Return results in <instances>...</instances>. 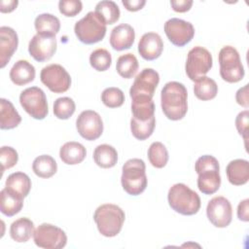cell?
<instances>
[{
    "instance_id": "cell-13",
    "label": "cell",
    "mask_w": 249,
    "mask_h": 249,
    "mask_svg": "<svg viewBox=\"0 0 249 249\" xmlns=\"http://www.w3.org/2000/svg\"><path fill=\"white\" fill-rule=\"evenodd\" d=\"M206 215L210 223L217 228L228 227L232 218V208L230 200L224 196H215L208 201Z\"/></svg>"
},
{
    "instance_id": "cell-11",
    "label": "cell",
    "mask_w": 249,
    "mask_h": 249,
    "mask_svg": "<svg viewBox=\"0 0 249 249\" xmlns=\"http://www.w3.org/2000/svg\"><path fill=\"white\" fill-rule=\"evenodd\" d=\"M160 82L159 73L153 68L143 69L135 78L130 89L131 100L134 99H153L155 90Z\"/></svg>"
},
{
    "instance_id": "cell-27",
    "label": "cell",
    "mask_w": 249,
    "mask_h": 249,
    "mask_svg": "<svg viewBox=\"0 0 249 249\" xmlns=\"http://www.w3.org/2000/svg\"><path fill=\"white\" fill-rule=\"evenodd\" d=\"M94 162L102 168H111L118 161L117 150L108 144L98 145L93 151Z\"/></svg>"
},
{
    "instance_id": "cell-35",
    "label": "cell",
    "mask_w": 249,
    "mask_h": 249,
    "mask_svg": "<svg viewBox=\"0 0 249 249\" xmlns=\"http://www.w3.org/2000/svg\"><path fill=\"white\" fill-rule=\"evenodd\" d=\"M150 163L156 168H162L168 161V152L161 142H153L148 149Z\"/></svg>"
},
{
    "instance_id": "cell-4",
    "label": "cell",
    "mask_w": 249,
    "mask_h": 249,
    "mask_svg": "<svg viewBox=\"0 0 249 249\" xmlns=\"http://www.w3.org/2000/svg\"><path fill=\"white\" fill-rule=\"evenodd\" d=\"M169 206L177 213L191 216L198 212L200 208L199 196L183 183L174 184L167 195Z\"/></svg>"
},
{
    "instance_id": "cell-3",
    "label": "cell",
    "mask_w": 249,
    "mask_h": 249,
    "mask_svg": "<svg viewBox=\"0 0 249 249\" xmlns=\"http://www.w3.org/2000/svg\"><path fill=\"white\" fill-rule=\"evenodd\" d=\"M124 218L125 215L123 209L112 203L98 206L93 214V220L98 231L106 237H113L120 233Z\"/></svg>"
},
{
    "instance_id": "cell-32",
    "label": "cell",
    "mask_w": 249,
    "mask_h": 249,
    "mask_svg": "<svg viewBox=\"0 0 249 249\" xmlns=\"http://www.w3.org/2000/svg\"><path fill=\"white\" fill-rule=\"evenodd\" d=\"M138 66V60L133 53H124L118 58L116 69L121 77L130 79L136 74Z\"/></svg>"
},
{
    "instance_id": "cell-2",
    "label": "cell",
    "mask_w": 249,
    "mask_h": 249,
    "mask_svg": "<svg viewBox=\"0 0 249 249\" xmlns=\"http://www.w3.org/2000/svg\"><path fill=\"white\" fill-rule=\"evenodd\" d=\"M197 177V188L204 195L216 193L221 185L220 165L216 158L210 155L199 157L195 165Z\"/></svg>"
},
{
    "instance_id": "cell-5",
    "label": "cell",
    "mask_w": 249,
    "mask_h": 249,
    "mask_svg": "<svg viewBox=\"0 0 249 249\" xmlns=\"http://www.w3.org/2000/svg\"><path fill=\"white\" fill-rule=\"evenodd\" d=\"M146 165L140 159H130L123 165L121 182L123 189L130 196L142 194L147 187Z\"/></svg>"
},
{
    "instance_id": "cell-26",
    "label": "cell",
    "mask_w": 249,
    "mask_h": 249,
    "mask_svg": "<svg viewBox=\"0 0 249 249\" xmlns=\"http://www.w3.org/2000/svg\"><path fill=\"white\" fill-rule=\"evenodd\" d=\"M34 224L28 218H19L12 223L10 235L17 242H26L34 233Z\"/></svg>"
},
{
    "instance_id": "cell-18",
    "label": "cell",
    "mask_w": 249,
    "mask_h": 249,
    "mask_svg": "<svg viewBox=\"0 0 249 249\" xmlns=\"http://www.w3.org/2000/svg\"><path fill=\"white\" fill-rule=\"evenodd\" d=\"M18 38L17 32L9 26L0 27V67L4 68L17 51Z\"/></svg>"
},
{
    "instance_id": "cell-8",
    "label": "cell",
    "mask_w": 249,
    "mask_h": 249,
    "mask_svg": "<svg viewBox=\"0 0 249 249\" xmlns=\"http://www.w3.org/2000/svg\"><path fill=\"white\" fill-rule=\"evenodd\" d=\"M19 102L24 111L33 119L43 120L49 113L45 92L38 87H30L20 92Z\"/></svg>"
},
{
    "instance_id": "cell-7",
    "label": "cell",
    "mask_w": 249,
    "mask_h": 249,
    "mask_svg": "<svg viewBox=\"0 0 249 249\" xmlns=\"http://www.w3.org/2000/svg\"><path fill=\"white\" fill-rule=\"evenodd\" d=\"M220 76L228 83H237L244 77V68L238 52L231 46H225L219 52Z\"/></svg>"
},
{
    "instance_id": "cell-46",
    "label": "cell",
    "mask_w": 249,
    "mask_h": 249,
    "mask_svg": "<svg viewBox=\"0 0 249 249\" xmlns=\"http://www.w3.org/2000/svg\"><path fill=\"white\" fill-rule=\"evenodd\" d=\"M18 4V0H2L0 2V12L1 13H11L13 12Z\"/></svg>"
},
{
    "instance_id": "cell-34",
    "label": "cell",
    "mask_w": 249,
    "mask_h": 249,
    "mask_svg": "<svg viewBox=\"0 0 249 249\" xmlns=\"http://www.w3.org/2000/svg\"><path fill=\"white\" fill-rule=\"evenodd\" d=\"M155 126H156L155 116L144 122L138 121L133 117L131 118V121H130L131 133L138 140H145L149 138L153 134Z\"/></svg>"
},
{
    "instance_id": "cell-19",
    "label": "cell",
    "mask_w": 249,
    "mask_h": 249,
    "mask_svg": "<svg viewBox=\"0 0 249 249\" xmlns=\"http://www.w3.org/2000/svg\"><path fill=\"white\" fill-rule=\"evenodd\" d=\"M135 39V32L131 25L121 23L114 27L110 34V45L116 51L130 49Z\"/></svg>"
},
{
    "instance_id": "cell-12",
    "label": "cell",
    "mask_w": 249,
    "mask_h": 249,
    "mask_svg": "<svg viewBox=\"0 0 249 249\" xmlns=\"http://www.w3.org/2000/svg\"><path fill=\"white\" fill-rule=\"evenodd\" d=\"M40 79L54 93L65 92L71 86V77L60 64L53 63L45 66L40 73Z\"/></svg>"
},
{
    "instance_id": "cell-25",
    "label": "cell",
    "mask_w": 249,
    "mask_h": 249,
    "mask_svg": "<svg viewBox=\"0 0 249 249\" xmlns=\"http://www.w3.org/2000/svg\"><path fill=\"white\" fill-rule=\"evenodd\" d=\"M37 34L43 36H55L60 28L59 19L52 14H41L36 17L34 21Z\"/></svg>"
},
{
    "instance_id": "cell-44",
    "label": "cell",
    "mask_w": 249,
    "mask_h": 249,
    "mask_svg": "<svg viewBox=\"0 0 249 249\" xmlns=\"http://www.w3.org/2000/svg\"><path fill=\"white\" fill-rule=\"evenodd\" d=\"M170 5L175 12L185 13L191 9L193 5V1L192 0H177V1L172 0L170 1Z\"/></svg>"
},
{
    "instance_id": "cell-39",
    "label": "cell",
    "mask_w": 249,
    "mask_h": 249,
    "mask_svg": "<svg viewBox=\"0 0 249 249\" xmlns=\"http://www.w3.org/2000/svg\"><path fill=\"white\" fill-rule=\"evenodd\" d=\"M0 160L2 164V172L15 166L18 160V152L9 146H3L0 151Z\"/></svg>"
},
{
    "instance_id": "cell-10",
    "label": "cell",
    "mask_w": 249,
    "mask_h": 249,
    "mask_svg": "<svg viewBox=\"0 0 249 249\" xmlns=\"http://www.w3.org/2000/svg\"><path fill=\"white\" fill-rule=\"evenodd\" d=\"M33 239L35 244L45 249H60L67 243L64 231L52 224L43 223L34 231Z\"/></svg>"
},
{
    "instance_id": "cell-22",
    "label": "cell",
    "mask_w": 249,
    "mask_h": 249,
    "mask_svg": "<svg viewBox=\"0 0 249 249\" xmlns=\"http://www.w3.org/2000/svg\"><path fill=\"white\" fill-rule=\"evenodd\" d=\"M23 206V196L7 189L6 187L0 192V210L1 212L12 217L18 214Z\"/></svg>"
},
{
    "instance_id": "cell-36",
    "label": "cell",
    "mask_w": 249,
    "mask_h": 249,
    "mask_svg": "<svg viewBox=\"0 0 249 249\" xmlns=\"http://www.w3.org/2000/svg\"><path fill=\"white\" fill-rule=\"evenodd\" d=\"M76 105L72 98L63 96L57 98L53 103V114L57 119L67 120L75 112Z\"/></svg>"
},
{
    "instance_id": "cell-42",
    "label": "cell",
    "mask_w": 249,
    "mask_h": 249,
    "mask_svg": "<svg viewBox=\"0 0 249 249\" xmlns=\"http://www.w3.org/2000/svg\"><path fill=\"white\" fill-rule=\"evenodd\" d=\"M249 199L245 198L241 200L237 206V217L243 222L249 221Z\"/></svg>"
},
{
    "instance_id": "cell-17",
    "label": "cell",
    "mask_w": 249,
    "mask_h": 249,
    "mask_svg": "<svg viewBox=\"0 0 249 249\" xmlns=\"http://www.w3.org/2000/svg\"><path fill=\"white\" fill-rule=\"evenodd\" d=\"M163 50L161 37L156 32H147L142 35L138 43V53L146 60L158 58Z\"/></svg>"
},
{
    "instance_id": "cell-41",
    "label": "cell",
    "mask_w": 249,
    "mask_h": 249,
    "mask_svg": "<svg viewBox=\"0 0 249 249\" xmlns=\"http://www.w3.org/2000/svg\"><path fill=\"white\" fill-rule=\"evenodd\" d=\"M248 124H249V111L244 110L236 116L235 126L238 133L244 138L245 141H247L248 139Z\"/></svg>"
},
{
    "instance_id": "cell-1",
    "label": "cell",
    "mask_w": 249,
    "mask_h": 249,
    "mask_svg": "<svg viewBox=\"0 0 249 249\" xmlns=\"http://www.w3.org/2000/svg\"><path fill=\"white\" fill-rule=\"evenodd\" d=\"M188 92L186 87L179 82L166 83L160 92L161 109L167 119L178 121L185 117L188 111Z\"/></svg>"
},
{
    "instance_id": "cell-31",
    "label": "cell",
    "mask_w": 249,
    "mask_h": 249,
    "mask_svg": "<svg viewBox=\"0 0 249 249\" xmlns=\"http://www.w3.org/2000/svg\"><path fill=\"white\" fill-rule=\"evenodd\" d=\"M94 13L105 24H113L120 18V9L114 1H100L95 6Z\"/></svg>"
},
{
    "instance_id": "cell-14",
    "label": "cell",
    "mask_w": 249,
    "mask_h": 249,
    "mask_svg": "<svg viewBox=\"0 0 249 249\" xmlns=\"http://www.w3.org/2000/svg\"><path fill=\"white\" fill-rule=\"evenodd\" d=\"M76 127L83 138L92 141L101 136L103 132V122L97 112L86 110L78 116Z\"/></svg>"
},
{
    "instance_id": "cell-38",
    "label": "cell",
    "mask_w": 249,
    "mask_h": 249,
    "mask_svg": "<svg viewBox=\"0 0 249 249\" xmlns=\"http://www.w3.org/2000/svg\"><path fill=\"white\" fill-rule=\"evenodd\" d=\"M101 100L103 104L109 108H117L124 104V94L119 88L111 87L105 89L101 93Z\"/></svg>"
},
{
    "instance_id": "cell-24",
    "label": "cell",
    "mask_w": 249,
    "mask_h": 249,
    "mask_svg": "<svg viewBox=\"0 0 249 249\" xmlns=\"http://www.w3.org/2000/svg\"><path fill=\"white\" fill-rule=\"evenodd\" d=\"M0 127L1 129H12L17 127L20 122L21 117L15 109L11 101L1 98L0 99Z\"/></svg>"
},
{
    "instance_id": "cell-29",
    "label": "cell",
    "mask_w": 249,
    "mask_h": 249,
    "mask_svg": "<svg viewBox=\"0 0 249 249\" xmlns=\"http://www.w3.org/2000/svg\"><path fill=\"white\" fill-rule=\"evenodd\" d=\"M195 95L203 101L213 99L218 93V86L216 82L206 76L195 81L194 85Z\"/></svg>"
},
{
    "instance_id": "cell-40",
    "label": "cell",
    "mask_w": 249,
    "mask_h": 249,
    "mask_svg": "<svg viewBox=\"0 0 249 249\" xmlns=\"http://www.w3.org/2000/svg\"><path fill=\"white\" fill-rule=\"evenodd\" d=\"M58 9L65 17H75L82 11L83 4L80 0H61L58 2Z\"/></svg>"
},
{
    "instance_id": "cell-16",
    "label": "cell",
    "mask_w": 249,
    "mask_h": 249,
    "mask_svg": "<svg viewBox=\"0 0 249 249\" xmlns=\"http://www.w3.org/2000/svg\"><path fill=\"white\" fill-rule=\"evenodd\" d=\"M56 51L55 36H43L36 34L28 45L29 54L39 62L49 60Z\"/></svg>"
},
{
    "instance_id": "cell-9",
    "label": "cell",
    "mask_w": 249,
    "mask_h": 249,
    "mask_svg": "<svg viewBox=\"0 0 249 249\" xmlns=\"http://www.w3.org/2000/svg\"><path fill=\"white\" fill-rule=\"evenodd\" d=\"M213 59L210 52L203 47L196 46L188 53L186 61V73L190 80L196 81L203 77L211 68Z\"/></svg>"
},
{
    "instance_id": "cell-23",
    "label": "cell",
    "mask_w": 249,
    "mask_h": 249,
    "mask_svg": "<svg viewBox=\"0 0 249 249\" xmlns=\"http://www.w3.org/2000/svg\"><path fill=\"white\" fill-rule=\"evenodd\" d=\"M87 155L86 148L79 142L70 141L63 144L59 150V157L61 160L70 165L82 162Z\"/></svg>"
},
{
    "instance_id": "cell-45",
    "label": "cell",
    "mask_w": 249,
    "mask_h": 249,
    "mask_svg": "<svg viewBox=\"0 0 249 249\" xmlns=\"http://www.w3.org/2000/svg\"><path fill=\"white\" fill-rule=\"evenodd\" d=\"M122 3L127 11L136 12L141 10L144 7V5L146 4V1L145 0H123Z\"/></svg>"
},
{
    "instance_id": "cell-6",
    "label": "cell",
    "mask_w": 249,
    "mask_h": 249,
    "mask_svg": "<svg viewBox=\"0 0 249 249\" xmlns=\"http://www.w3.org/2000/svg\"><path fill=\"white\" fill-rule=\"evenodd\" d=\"M78 40L84 44L91 45L101 41L106 34V24L94 12H89L74 26Z\"/></svg>"
},
{
    "instance_id": "cell-37",
    "label": "cell",
    "mask_w": 249,
    "mask_h": 249,
    "mask_svg": "<svg viewBox=\"0 0 249 249\" xmlns=\"http://www.w3.org/2000/svg\"><path fill=\"white\" fill-rule=\"evenodd\" d=\"M89 63L96 71H106L112 63L111 53L105 49H96L89 55Z\"/></svg>"
},
{
    "instance_id": "cell-43",
    "label": "cell",
    "mask_w": 249,
    "mask_h": 249,
    "mask_svg": "<svg viewBox=\"0 0 249 249\" xmlns=\"http://www.w3.org/2000/svg\"><path fill=\"white\" fill-rule=\"evenodd\" d=\"M235 99L236 102L241 105L244 108H248L249 107V99H248V85H245L244 87L240 88L235 94Z\"/></svg>"
},
{
    "instance_id": "cell-15",
    "label": "cell",
    "mask_w": 249,
    "mask_h": 249,
    "mask_svg": "<svg viewBox=\"0 0 249 249\" xmlns=\"http://www.w3.org/2000/svg\"><path fill=\"white\" fill-rule=\"evenodd\" d=\"M164 32L168 40L177 47L187 45L195 36L193 24L177 18H170L164 23Z\"/></svg>"
},
{
    "instance_id": "cell-30",
    "label": "cell",
    "mask_w": 249,
    "mask_h": 249,
    "mask_svg": "<svg viewBox=\"0 0 249 249\" xmlns=\"http://www.w3.org/2000/svg\"><path fill=\"white\" fill-rule=\"evenodd\" d=\"M32 169L38 177L50 178L56 173L57 164L53 157L49 155H41L33 160Z\"/></svg>"
},
{
    "instance_id": "cell-28",
    "label": "cell",
    "mask_w": 249,
    "mask_h": 249,
    "mask_svg": "<svg viewBox=\"0 0 249 249\" xmlns=\"http://www.w3.org/2000/svg\"><path fill=\"white\" fill-rule=\"evenodd\" d=\"M6 188L25 197L30 192L31 180L28 175L23 172H15L8 176Z\"/></svg>"
},
{
    "instance_id": "cell-21",
    "label": "cell",
    "mask_w": 249,
    "mask_h": 249,
    "mask_svg": "<svg viewBox=\"0 0 249 249\" xmlns=\"http://www.w3.org/2000/svg\"><path fill=\"white\" fill-rule=\"evenodd\" d=\"M35 67L27 60H18L10 71V79L17 86H24L35 78Z\"/></svg>"
},
{
    "instance_id": "cell-20",
    "label": "cell",
    "mask_w": 249,
    "mask_h": 249,
    "mask_svg": "<svg viewBox=\"0 0 249 249\" xmlns=\"http://www.w3.org/2000/svg\"><path fill=\"white\" fill-rule=\"evenodd\" d=\"M228 180L234 186H241L249 180V162L243 159H236L229 162L226 168Z\"/></svg>"
},
{
    "instance_id": "cell-33",
    "label": "cell",
    "mask_w": 249,
    "mask_h": 249,
    "mask_svg": "<svg viewBox=\"0 0 249 249\" xmlns=\"http://www.w3.org/2000/svg\"><path fill=\"white\" fill-rule=\"evenodd\" d=\"M132 117L138 121H147L155 116V103L153 99H134L131 102Z\"/></svg>"
}]
</instances>
